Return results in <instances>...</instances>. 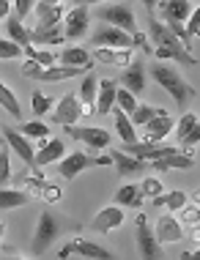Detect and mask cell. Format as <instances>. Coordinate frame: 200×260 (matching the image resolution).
Wrapping results in <instances>:
<instances>
[{"label":"cell","instance_id":"obj_1","mask_svg":"<svg viewBox=\"0 0 200 260\" xmlns=\"http://www.w3.org/2000/svg\"><path fill=\"white\" fill-rule=\"evenodd\" d=\"M151 77H154V82L162 90H167V93L173 96V102L178 104V110H187V104L197 96V90L192 88L181 74H178V69L167 66V63H154V66H151Z\"/></svg>","mask_w":200,"mask_h":260},{"label":"cell","instance_id":"obj_2","mask_svg":"<svg viewBox=\"0 0 200 260\" xmlns=\"http://www.w3.org/2000/svg\"><path fill=\"white\" fill-rule=\"evenodd\" d=\"M63 228H66V224H63V219L55 214V211H49V208L41 211V214H39V222H36L33 241H31V255H33V257L47 255V249L61 238Z\"/></svg>","mask_w":200,"mask_h":260},{"label":"cell","instance_id":"obj_3","mask_svg":"<svg viewBox=\"0 0 200 260\" xmlns=\"http://www.w3.org/2000/svg\"><path fill=\"white\" fill-rule=\"evenodd\" d=\"M156 9H159V14H162V22H165L170 30L178 36V41L189 50L192 41H189L187 33H184V22H187V17L192 11V3L189 0H165V3H159Z\"/></svg>","mask_w":200,"mask_h":260},{"label":"cell","instance_id":"obj_4","mask_svg":"<svg viewBox=\"0 0 200 260\" xmlns=\"http://www.w3.org/2000/svg\"><path fill=\"white\" fill-rule=\"evenodd\" d=\"M25 77H31V80H39V82H61V80H71V77H82L85 69L82 66H39V63L27 60L22 66Z\"/></svg>","mask_w":200,"mask_h":260},{"label":"cell","instance_id":"obj_5","mask_svg":"<svg viewBox=\"0 0 200 260\" xmlns=\"http://www.w3.org/2000/svg\"><path fill=\"white\" fill-rule=\"evenodd\" d=\"M96 19L112 25V27H121L126 33H134L137 30V19H134V11L129 9V3H112V6H99L94 11Z\"/></svg>","mask_w":200,"mask_h":260},{"label":"cell","instance_id":"obj_6","mask_svg":"<svg viewBox=\"0 0 200 260\" xmlns=\"http://www.w3.org/2000/svg\"><path fill=\"white\" fill-rule=\"evenodd\" d=\"M110 161V156H88V153H82V151H74V153H69V156H61L55 165H58V173H61V178H77L82 170H88V167H99V165H107Z\"/></svg>","mask_w":200,"mask_h":260},{"label":"cell","instance_id":"obj_7","mask_svg":"<svg viewBox=\"0 0 200 260\" xmlns=\"http://www.w3.org/2000/svg\"><path fill=\"white\" fill-rule=\"evenodd\" d=\"M82 115H85V107L74 93H66L61 102H55L52 110H49V118H52V123H58V126H74Z\"/></svg>","mask_w":200,"mask_h":260},{"label":"cell","instance_id":"obj_8","mask_svg":"<svg viewBox=\"0 0 200 260\" xmlns=\"http://www.w3.org/2000/svg\"><path fill=\"white\" fill-rule=\"evenodd\" d=\"M61 22H63V39H66V41H80L85 33H88V22H91L88 6L77 3L74 9L66 11V17H63Z\"/></svg>","mask_w":200,"mask_h":260},{"label":"cell","instance_id":"obj_9","mask_svg":"<svg viewBox=\"0 0 200 260\" xmlns=\"http://www.w3.org/2000/svg\"><path fill=\"white\" fill-rule=\"evenodd\" d=\"M134 224H137V252H140V257H146V260L165 257V249L156 241V236H154V230H151V224H148L146 216L140 214L137 219H134Z\"/></svg>","mask_w":200,"mask_h":260},{"label":"cell","instance_id":"obj_10","mask_svg":"<svg viewBox=\"0 0 200 260\" xmlns=\"http://www.w3.org/2000/svg\"><path fill=\"white\" fill-rule=\"evenodd\" d=\"M0 129H3V137H6V145L17 153L19 159L25 161V167L27 170H33L36 167V151H33V145H31V140H27L25 135H19L14 126H9V123H0Z\"/></svg>","mask_w":200,"mask_h":260},{"label":"cell","instance_id":"obj_11","mask_svg":"<svg viewBox=\"0 0 200 260\" xmlns=\"http://www.w3.org/2000/svg\"><path fill=\"white\" fill-rule=\"evenodd\" d=\"M66 129V135H71L77 140V143H85L91 151H102L110 145V135H107V129L102 126H63Z\"/></svg>","mask_w":200,"mask_h":260},{"label":"cell","instance_id":"obj_12","mask_svg":"<svg viewBox=\"0 0 200 260\" xmlns=\"http://www.w3.org/2000/svg\"><path fill=\"white\" fill-rule=\"evenodd\" d=\"M71 255L91 257V260H110L112 252L107 249V247H99V244L88 241V238H74V241H69L66 247L58 252V257H71Z\"/></svg>","mask_w":200,"mask_h":260},{"label":"cell","instance_id":"obj_13","mask_svg":"<svg viewBox=\"0 0 200 260\" xmlns=\"http://www.w3.org/2000/svg\"><path fill=\"white\" fill-rule=\"evenodd\" d=\"M91 44L94 47H118V50H132V33L121 30V27H112V25H104L99 27L94 33V39H91Z\"/></svg>","mask_w":200,"mask_h":260},{"label":"cell","instance_id":"obj_14","mask_svg":"<svg viewBox=\"0 0 200 260\" xmlns=\"http://www.w3.org/2000/svg\"><path fill=\"white\" fill-rule=\"evenodd\" d=\"M146 80H148V69L142 60H129L124 66V72H121V85L134 96L146 90Z\"/></svg>","mask_w":200,"mask_h":260},{"label":"cell","instance_id":"obj_15","mask_svg":"<svg viewBox=\"0 0 200 260\" xmlns=\"http://www.w3.org/2000/svg\"><path fill=\"white\" fill-rule=\"evenodd\" d=\"M110 161H116V170L121 178H132V175L148 173V161L140 156H132L126 151H110Z\"/></svg>","mask_w":200,"mask_h":260},{"label":"cell","instance_id":"obj_16","mask_svg":"<svg viewBox=\"0 0 200 260\" xmlns=\"http://www.w3.org/2000/svg\"><path fill=\"white\" fill-rule=\"evenodd\" d=\"M124 208L121 206H107L102 208L99 214L94 216V222H91V228L96 230V233H112V230H118L121 224H124Z\"/></svg>","mask_w":200,"mask_h":260},{"label":"cell","instance_id":"obj_17","mask_svg":"<svg viewBox=\"0 0 200 260\" xmlns=\"http://www.w3.org/2000/svg\"><path fill=\"white\" fill-rule=\"evenodd\" d=\"M176 135H178V140H181V145L187 151L195 148L197 140H200V121H197L195 112H184V118L176 126Z\"/></svg>","mask_w":200,"mask_h":260},{"label":"cell","instance_id":"obj_18","mask_svg":"<svg viewBox=\"0 0 200 260\" xmlns=\"http://www.w3.org/2000/svg\"><path fill=\"white\" fill-rule=\"evenodd\" d=\"M142 126H146V140H148V143H162V140L173 132V118L167 115V110H162V112H156L151 121L142 123Z\"/></svg>","mask_w":200,"mask_h":260},{"label":"cell","instance_id":"obj_19","mask_svg":"<svg viewBox=\"0 0 200 260\" xmlns=\"http://www.w3.org/2000/svg\"><path fill=\"white\" fill-rule=\"evenodd\" d=\"M116 90H118V82L116 80H102V82H99L94 115H110V110L116 107Z\"/></svg>","mask_w":200,"mask_h":260},{"label":"cell","instance_id":"obj_20","mask_svg":"<svg viewBox=\"0 0 200 260\" xmlns=\"http://www.w3.org/2000/svg\"><path fill=\"white\" fill-rule=\"evenodd\" d=\"M154 236H156V241H159V244H173V241H178V238L184 236L181 222H178L173 214L159 216V219H156V230H154Z\"/></svg>","mask_w":200,"mask_h":260},{"label":"cell","instance_id":"obj_21","mask_svg":"<svg viewBox=\"0 0 200 260\" xmlns=\"http://www.w3.org/2000/svg\"><path fill=\"white\" fill-rule=\"evenodd\" d=\"M61 156H66V143L61 137H52V140H44L41 148L36 151V165L47 167V165H55Z\"/></svg>","mask_w":200,"mask_h":260},{"label":"cell","instance_id":"obj_22","mask_svg":"<svg viewBox=\"0 0 200 260\" xmlns=\"http://www.w3.org/2000/svg\"><path fill=\"white\" fill-rule=\"evenodd\" d=\"M27 36H31V41H36V44H41V47L63 44V27H61V22L58 25H36L33 30H27Z\"/></svg>","mask_w":200,"mask_h":260},{"label":"cell","instance_id":"obj_23","mask_svg":"<svg viewBox=\"0 0 200 260\" xmlns=\"http://www.w3.org/2000/svg\"><path fill=\"white\" fill-rule=\"evenodd\" d=\"M151 165L156 167V170H189L192 165H195V159L187 156V153H181V151H170L165 153V156H159V159H154Z\"/></svg>","mask_w":200,"mask_h":260},{"label":"cell","instance_id":"obj_24","mask_svg":"<svg viewBox=\"0 0 200 260\" xmlns=\"http://www.w3.org/2000/svg\"><path fill=\"white\" fill-rule=\"evenodd\" d=\"M96 88H99V80H96V77H94V74H82L80 96H77V99L82 102L85 115H94V107H96Z\"/></svg>","mask_w":200,"mask_h":260},{"label":"cell","instance_id":"obj_25","mask_svg":"<svg viewBox=\"0 0 200 260\" xmlns=\"http://www.w3.org/2000/svg\"><path fill=\"white\" fill-rule=\"evenodd\" d=\"M58 63H61V66H82V69L94 66L91 52L85 50V47H66V50L58 55Z\"/></svg>","mask_w":200,"mask_h":260},{"label":"cell","instance_id":"obj_26","mask_svg":"<svg viewBox=\"0 0 200 260\" xmlns=\"http://www.w3.org/2000/svg\"><path fill=\"white\" fill-rule=\"evenodd\" d=\"M112 200H116V206H121V208H140L146 198H142V192H140L137 184H124L116 192V198H112Z\"/></svg>","mask_w":200,"mask_h":260},{"label":"cell","instance_id":"obj_27","mask_svg":"<svg viewBox=\"0 0 200 260\" xmlns=\"http://www.w3.org/2000/svg\"><path fill=\"white\" fill-rule=\"evenodd\" d=\"M94 58L102 63H112V66H126L132 60V50H118V47H96Z\"/></svg>","mask_w":200,"mask_h":260},{"label":"cell","instance_id":"obj_28","mask_svg":"<svg viewBox=\"0 0 200 260\" xmlns=\"http://www.w3.org/2000/svg\"><path fill=\"white\" fill-rule=\"evenodd\" d=\"M110 112L116 115V132H118L121 143H124V145L137 143V132H134V123L129 121V115H126L124 110H118V107H112Z\"/></svg>","mask_w":200,"mask_h":260},{"label":"cell","instance_id":"obj_29","mask_svg":"<svg viewBox=\"0 0 200 260\" xmlns=\"http://www.w3.org/2000/svg\"><path fill=\"white\" fill-rule=\"evenodd\" d=\"M31 203V194L25 189H3L0 186V208L11 211V208H19V206H27Z\"/></svg>","mask_w":200,"mask_h":260},{"label":"cell","instance_id":"obj_30","mask_svg":"<svg viewBox=\"0 0 200 260\" xmlns=\"http://www.w3.org/2000/svg\"><path fill=\"white\" fill-rule=\"evenodd\" d=\"M33 9L39 14V25H58L63 19V6L61 3H36Z\"/></svg>","mask_w":200,"mask_h":260},{"label":"cell","instance_id":"obj_31","mask_svg":"<svg viewBox=\"0 0 200 260\" xmlns=\"http://www.w3.org/2000/svg\"><path fill=\"white\" fill-rule=\"evenodd\" d=\"M0 107L9 112L11 118H17V121H22V107H19V99L17 93L6 85V82H0Z\"/></svg>","mask_w":200,"mask_h":260},{"label":"cell","instance_id":"obj_32","mask_svg":"<svg viewBox=\"0 0 200 260\" xmlns=\"http://www.w3.org/2000/svg\"><path fill=\"white\" fill-rule=\"evenodd\" d=\"M6 30H9V39L11 41H17L19 47H22V52H25V47H31V36H27V27L19 22L17 17H6Z\"/></svg>","mask_w":200,"mask_h":260},{"label":"cell","instance_id":"obj_33","mask_svg":"<svg viewBox=\"0 0 200 260\" xmlns=\"http://www.w3.org/2000/svg\"><path fill=\"white\" fill-rule=\"evenodd\" d=\"M151 203L154 206H165L170 214H173V211H181L184 206H187V194L184 192H162V194H156V198H151Z\"/></svg>","mask_w":200,"mask_h":260},{"label":"cell","instance_id":"obj_34","mask_svg":"<svg viewBox=\"0 0 200 260\" xmlns=\"http://www.w3.org/2000/svg\"><path fill=\"white\" fill-rule=\"evenodd\" d=\"M19 135H25L27 140H47L49 135V126L41 121H27V123H19Z\"/></svg>","mask_w":200,"mask_h":260},{"label":"cell","instance_id":"obj_35","mask_svg":"<svg viewBox=\"0 0 200 260\" xmlns=\"http://www.w3.org/2000/svg\"><path fill=\"white\" fill-rule=\"evenodd\" d=\"M156 112H162V107H151V104H137V107L132 110V118H129V121H132L134 126H137V123L142 126V123L151 121Z\"/></svg>","mask_w":200,"mask_h":260},{"label":"cell","instance_id":"obj_36","mask_svg":"<svg viewBox=\"0 0 200 260\" xmlns=\"http://www.w3.org/2000/svg\"><path fill=\"white\" fill-rule=\"evenodd\" d=\"M25 52L31 55L33 63H39V66H52L55 60H58V55L49 52V50H36V47H25Z\"/></svg>","mask_w":200,"mask_h":260},{"label":"cell","instance_id":"obj_37","mask_svg":"<svg viewBox=\"0 0 200 260\" xmlns=\"http://www.w3.org/2000/svg\"><path fill=\"white\" fill-rule=\"evenodd\" d=\"M14 58H22V47L11 39H0V60H14Z\"/></svg>","mask_w":200,"mask_h":260},{"label":"cell","instance_id":"obj_38","mask_svg":"<svg viewBox=\"0 0 200 260\" xmlns=\"http://www.w3.org/2000/svg\"><path fill=\"white\" fill-rule=\"evenodd\" d=\"M116 107L124 110L126 115H132V110L137 107V102H134V93H129V90H116Z\"/></svg>","mask_w":200,"mask_h":260},{"label":"cell","instance_id":"obj_39","mask_svg":"<svg viewBox=\"0 0 200 260\" xmlns=\"http://www.w3.org/2000/svg\"><path fill=\"white\" fill-rule=\"evenodd\" d=\"M31 104H33V112H36L39 118H41V115H47V112L55 107V102L49 99V96H41L39 90H36V93L31 96Z\"/></svg>","mask_w":200,"mask_h":260},{"label":"cell","instance_id":"obj_40","mask_svg":"<svg viewBox=\"0 0 200 260\" xmlns=\"http://www.w3.org/2000/svg\"><path fill=\"white\" fill-rule=\"evenodd\" d=\"M137 186H140L142 198H156V194L165 192V189H162V181H159V178H142Z\"/></svg>","mask_w":200,"mask_h":260},{"label":"cell","instance_id":"obj_41","mask_svg":"<svg viewBox=\"0 0 200 260\" xmlns=\"http://www.w3.org/2000/svg\"><path fill=\"white\" fill-rule=\"evenodd\" d=\"M184 25H187V27H184V33H187L189 41H192L197 36V30H200V9H197V6L189 11V17H187V22H184Z\"/></svg>","mask_w":200,"mask_h":260},{"label":"cell","instance_id":"obj_42","mask_svg":"<svg viewBox=\"0 0 200 260\" xmlns=\"http://www.w3.org/2000/svg\"><path fill=\"white\" fill-rule=\"evenodd\" d=\"M11 181V156L6 148H0V186Z\"/></svg>","mask_w":200,"mask_h":260},{"label":"cell","instance_id":"obj_43","mask_svg":"<svg viewBox=\"0 0 200 260\" xmlns=\"http://www.w3.org/2000/svg\"><path fill=\"white\" fill-rule=\"evenodd\" d=\"M14 17L19 19V22H22V19L27 17V14L33 11V6H36V0H14Z\"/></svg>","mask_w":200,"mask_h":260},{"label":"cell","instance_id":"obj_44","mask_svg":"<svg viewBox=\"0 0 200 260\" xmlns=\"http://www.w3.org/2000/svg\"><path fill=\"white\" fill-rule=\"evenodd\" d=\"M41 200H47V203H58L61 200V186H52V184H41V194H39Z\"/></svg>","mask_w":200,"mask_h":260},{"label":"cell","instance_id":"obj_45","mask_svg":"<svg viewBox=\"0 0 200 260\" xmlns=\"http://www.w3.org/2000/svg\"><path fill=\"white\" fill-rule=\"evenodd\" d=\"M11 11V0H0V19H6Z\"/></svg>","mask_w":200,"mask_h":260},{"label":"cell","instance_id":"obj_46","mask_svg":"<svg viewBox=\"0 0 200 260\" xmlns=\"http://www.w3.org/2000/svg\"><path fill=\"white\" fill-rule=\"evenodd\" d=\"M140 3L148 9V14H154V11H156V6H159V0H140Z\"/></svg>","mask_w":200,"mask_h":260},{"label":"cell","instance_id":"obj_47","mask_svg":"<svg viewBox=\"0 0 200 260\" xmlns=\"http://www.w3.org/2000/svg\"><path fill=\"white\" fill-rule=\"evenodd\" d=\"M80 6H91V3H102V0H77Z\"/></svg>","mask_w":200,"mask_h":260},{"label":"cell","instance_id":"obj_48","mask_svg":"<svg viewBox=\"0 0 200 260\" xmlns=\"http://www.w3.org/2000/svg\"><path fill=\"white\" fill-rule=\"evenodd\" d=\"M3 236H6V224L0 222V241H3Z\"/></svg>","mask_w":200,"mask_h":260}]
</instances>
